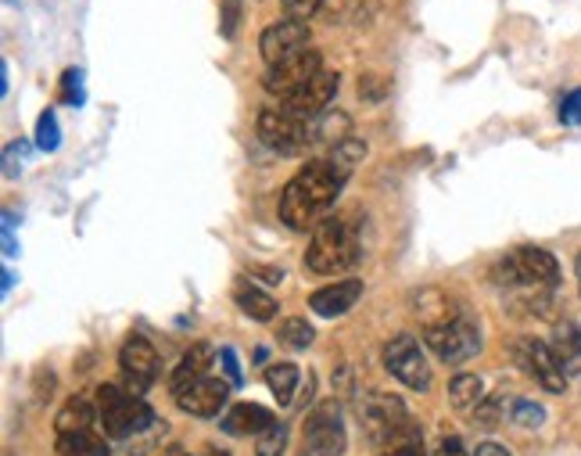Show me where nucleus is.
I'll return each mask as SVG.
<instances>
[{
	"label": "nucleus",
	"mask_w": 581,
	"mask_h": 456,
	"mask_svg": "<svg viewBox=\"0 0 581 456\" xmlns=\"http://www.w3.org/2000/svg\"><path fill=\"white\" fill-rule=\"evenodd\" d=\"M499 273H502V281L517 284V287H557L560 284L557 255L546 249H534V245L513 249L507 260L499 263Z\"/></svg>",
	"instance_id": "39448f33"
},
{
	"label": "nucleus",
	"mask_w": 581,
	"mask_h": 456,
	"mask_svg": "<svg viewBox=\"0 0 581 456\" xmlns=\"http://www.w3.org/2000/svg\"><path fill=\"white\" fill-rule=\"evenodd\" d=\"M359 263V237L345 220L327 216L324 223L313 231L309 252H305V266L319 277H334V273H345Z\"/></svg>",
	"instance_id": "f03ea898"
},
{
	"label": "nucleus",
	"mask_w": 581,
	"mask_h": 456,
	"mask_svg": "<svg viewBox=\"0 0 581 456\" xmlns=\"http://www.w3.org/2000/svg\"><path fill=\"white\" fill-rule=\"evenodd\" d=\"M513 359L528 377H534L546 392H563L568 388V371L560 367L553 345L539 338H517L513 342Z\"/></svg>",
	"instance_id": "423d86ee"
},
{
	"label": "nucleus",
	"mask_w": 581,
	"mask_h": 456,
	"mask_svg": "<svg viewBox=\"0 0 581 456\" xmlns=\"http://www.w3.org/2000/svg\"><path fill=\"white\" fill-rule=\"evenodd\" d=\"M309 48V26L305 22H290V19H281L263 29V37H258V51H263L266 65H277L284 58L298 54Z\"/></svg>",
	"instance_id": "ddd939ff"
},
{
	"label": "nucleus",
	"mask_w": 581,
	"mask_h": 456,
	"mask_svg": "<svg viewBox=\"0 0 581 456\" xmlns=\"http://www.w3.org/2000/svg\"><path fill=\"white\" fill-rule=\"evenodd\" d=\"M348 133H351V119L345 112H324L319 119H313L309 123V136H313V144H330V148H338L348 141Z\"/></svg>",
	"instance_id": "5701e85b"
},
{
	"label": "nucleus",
	"mask_w": 581,
	"mask_h": 456,
	"mask_svg": "<svg viewBox=\"0 0 581 456\" xmlns=\"http://www.w3.org/2000/svg\"><path fill=\"white\" fill-rule=\"evenodd\" d=\"M277 338L287 345V348H309L316 331L313 324H305V316H287V321L277 324Z\"/></svg>",
	"instance_id": "bb28decb"
},
{
	"label": "nucleus",
	"mask_w": 581,
	"mask_h": 456,
	"mask_svg": "<svg viewBox=\"0 0 581 456\" xmlns=\"http://www.w3.org/2000/svg\"><path fill=\"white\" fill-rule=\"evenodd\" d=\"M435 456H467V449H463L460 438H446V443L438 446V453H435Z\"/></svg>",
	"instance_id": "c9c22d12"
},
{
	"label": "nucleus",
	"mask_w": 581,
	"mask_h": 456,
	"mask_svg": "<svg viewBox=\"0 0 581 456\" xmlns=\"http://www.w3.org/2000/svg\"><path fill=\"white\" fill-rule=\"evenodd\" d=\"M273 424H277L273 409L255 406V403H237L231 414L223 417V432L226 435H263Z\"/></svg>",
	"instance_id": "a211bd4d"
},
{
	"label": "nucleus",
	"mask_w": 581,
	"mask_h": 456,
	"mask_svg": "<svg viewBox=\"0 0 581 456\" xmlns=\"http://www.w3.org/2000/svg\"><path fill=\"white\" fill-rule=\"evenodd\" d=\"M170 456H191V453H183V449H173Z\"/></svg>",
	"instance_id": "79ce46f5"
},
{
	"label": "nucleus",
	"mask_w": 581,
	"mask_h": 456,
	"mask_svg": "<svg viewBox=\"0 0 581 456\" xmlns=\"http://www.w3.org/2000/svg\"><path fill=\"white\" fill-rule=\"evenodd\" d=\"M377 456H427L424 453V435L417 424H406V428H399L391 438H385L377 449Z\"/></svg>",
	"instance_id": "393cba45"
},
{
	"label": "nucleus",
	"mask_w": 581,
	"mask_h": 456,
	"mask_svg": "<svg viewBox=\"0 0 581 456\" xmlns=\"http://www.w3.org/2000/svg\"><path fill=\"white\" fill-rule=\"evenodd\" d=\"M359 298H363V281L348 277V281L327 284V287H319V292H313L309 310L316 316H327V321H334V316H345Z\"/></svg>",
	"instance_id": "dca6fc26"
},
{
	"label": "nucleus",
	"mask_w": 581,
	"mask_h": 456,
	"mask_svg": "<svg viewBox=\"0 0 581 456\" xmlns=\"http://www.w3.org/2000/svg\"><path fill=\"white\" fill-rule=\"evenodd\" d=\"M94 417H98V406L90 403V399H83V395H75V399H69L65 406H61L54 428H58V435L86 432V428H94Z\"/></svg>",
	"instance_id": "4be33fe9"
},
{
	"label": "nucleus",
	"mask_w": 581,
	"mask_h": 456,
	"mask_svg": "<svg viewBox=\"0 0 581 456\" xmlns=\"http://www.w3.org/2000/svg\"><path fill=\"white\" fill-rule=\"evenodd\" d=\"M14 226L11 223H4V255H8V260H14V255H19V245H14Z\"/></svg>",
	"instance_id": "4c0bfd02"
},
{
	"label": "nucleus",
	"mask_w": 581,
	"mask_h": 456,
	"mask_svg": "<svg viewBox=\"0 0 581 456\" xmlns=\"http://www.w3.org/2000/svg\"><path fill=\"white\" fill-rule=\"evenodd\" d=\"M258 136H263L266 148L281 151V155H298V151H305V144H313L309 123H302V119L284 109H266L258 115Z\"/></svg>",
	"instance_id": "9d476101"
},
{
	"label": "nucleus",
	"mask_w": 581,
	"mask_h": 456,
	"mask_svg": "<svg viewBox=\"0 0 581 456\" xmlns=\"http://www.w3.org/2000/svg\"><path fill=\"white\" fill-rule=\"evenodd\" d=\"M345 453V424L338 406L327 403L305 420V446L302 456H342Z\"/></svg>",
	"instance_id": "9b49d317"
},
{
	"label": "nucleus",
	"mask_w": 581,
	"mask_h": 456,
	"mask_svg": "<svg viewBox=\"0 0 581 456\" xmlns=\"http://www.w3.org/2000/svg\"><path fill=\"white\" fill-rule=\"evenodd\" d=\"M234 302L241 306V313H248L252 321H258V324H269L273 316L281 313V306H277V298L273 295H266L263 287H255V284H237L234 287Z\"/></svg>",
	"instance_id": "6ab92c4d"
},
{
	"label": "nucleus",
	"mask_w": 581,
	"mask_h": 456,
	"mask_svg": "<svg viewBox=\"0 0 581 456\" xmlns=\"http://www.w3.org/2000/svg\"><path fill=\"white\" fill-rule=\"evenodd\" d=\"M553 353H557V359H560V367L568 371V377L571 374H581V327H574V324H557V331H553Z\"/></svg>",
	"instance_id": "aec40b11"
},
{
	"label": "nucleus",
	"mask_w": 581,
	"mask_h": 456,
	"mask_svg": "<svg viewBox=\"0 0 581 456\" xmlns=\"http://www.w3.org/2000/svg\"><path fill=\"white\" fill-rule=\"evenodd\" d=\"M348 165H342L334 155L305 162V170H298L287 180V188L281 194V220L290 231H316L327 220V209L334 205V197L342 194L348 180Z\"/></svg>",
	"instance_id": "f257e3e1"
},
{
	"label": "nucleus",
	"mask_w": 581,
	"mask_h": 456,
	"mask_svg": "<svg viewBox=\"0 0 581 456\" xmlns=\"http://www.w3.org/2000/svg\"><path fill=\"white\" fill-rule=\"evenodd\" d=\"M61 101L72 104V109H83V69H65V75H61Z\"/></svg>",
	"instance_id": "7c9ffc66"
},
{
	"label": "nucleus",
	"mask_w": 581,
	"mask_h": 456,
	"mask_svg": "<svg viewBox=\"0 0 581 456\" xmlns=\"http://www.w3.org/2000/svg\"><path fill=\"white\" fill-rule=\"evenodd\" d=\"M58 453L61 456H109V443L98 432H69L58 435Z\"/></svg>",
	"instance_id": "b1692460"
},
{
	"label": "nucleus",
	"mask_w": 581,
	"mask_h": 456,
	"mask_svg": "<svg viewBox=\"0 0 581 456\" xmlns=\"http://www.w3.org/2000/svg\"><path fill=\"white\" fill-rule=\"evenodd\" d=\"M510 420L517 424V428H542L546 409L539 403H531V399H513L510 403Z\"/></svg>",
	"instance_id": "cd10ccee"
},
{
	"label": "nucleus",
	"mask_w": 581,
	"mask_h": 456,
	"mask_svg": "<svg viewBox=\"0 0 581 456\" xmlns=\"http://www.w3.org/2000/svg\"><path fill=\"white\" fill-rule=\"evenodd\" d=\"M58 144H61V126H58V115L48 109L37 123V148L40 151H58Z\"/></svg>",
	"instance_id": "c756f323"
},
{
	"label": "nucleus",
	"mask_w": 581,
	"mask_h": 456,
	"mask_svg": "<svg viewBox=\"0 0 581 456\" xmlns=\"http://www.w3.org/2000/svg\"><path fill=\"white\" fill-rule=\"evenodd\" d=\"M449 399L460 414H478V406L485 403V382L478 374H456L449 382Z\"/></svg>",
	"instance_id": "412c9836"
},
{
	"label": "nucleus",
	"mask_w": 581,
	"mask_h": 456,
	"mask_svg": "<svg viewBox=\"0 0 581 456\" xmlns=\"http://www.w3.org/2000/svg\"><path fill=\"white\" fill-rule=\"evenodd\" d=\"M231 382H223V377H202V382H194L183 395H176V403L183 414L191 417H216L220 409L226 406V395H231Z\"/></svg>",
	"instance_id": "2eb2a0df"
},
{
	"label": "nucleus",
	"mask_w": 581,
	"mask_h": 456,
	"mask_svg": "<svg viewBox=\"0 0 581 456\" xmlns=\"http://www.w3.org/2000/svg\"><path fill=\"white\" fill-rule=\"evenodd\" d=\"M316 72H324V54H319L316 48H305L298 54L284 58V62L269 65L266 75H263V87L277 98H290L295 90H302L305 83H309Z\"/></svg>",
	"instance_id": "6e6552de"
},
{
	"label": "nucleus",
	"mask_w": 581,
	"mask_h": 456,
	"mask_svg": "<svg viewBox=\"0 0 581 456\" xmlns=\"http://www.w3.org/2000/svg\"><path fill=\"white\" fill-rule=\"evenodd\" d=\"M208 456H231V453H226V449H208Z\"/></svg>",
	"instance_id": "a19ab883"
},
{
	"label": "nucleus",
	"mask_w": 581,
	"mask_h": 456,
	"mask_svg": "<svg viewBox=\"0 0 581 456\" xmlns=\"http://www.w3.org/2000/svg\"><path fill=\"white\" fill-rule=\"evenodd\" d=\"M98 417H101V428L109 438H130V435H141L144 428L155 424V414L151 406L119 385H101L98 388Z\"/></svg>",
	"instance_id": "7ed1b4c3"
},
{
	"label": "nucleus",
	"mask_w": 581,
	"mask_h": 456,
	"mask_svg": "<svg viewBox=\"0 0 581 456\" xmlns=\"http://www.w3.org/2000/svg\"><path fill=\"white\" fill-rule=\"evenodd\" d=\"M212 359H216V348H212L208 342L191 345V353L183 356V359H180V367L173 371V382H170L173 395H183V392H187L194 382H202V377H208Z\"/></svg>",
	"instance_id": "f3484780"
},
{
	"label": "nucleus",
	"mask_w": 581,
	"mask_h": 456,
	"mask_svg": "<svg viewBox=\"0 0 581 456\" xmlns=\"http://www.w3.org/2000/svg\"><path fill=\"white\" fill-rule=\"evenodd\" d=\"M26 159H29V144L26 141H11L8 148H4V176H19L22 173V165H26Z\"/></svg>",
	"instance_id": "473e14b6"
},
{
	"label": "nucleus",
	"mask_w": 581,
	"mask_h": 456,
	"mask_svg": "<svg viewBox=\"0 0 581 456\" xmlns=\"http://www.w3.org/2000/svg\"><path fill=\"white\" fill-rule=\"evenodd\" d=\"M327 0H281V11H284V19H290V22H305L309 26V19L313 14L324 8Z\"/></svg>",
	"instance_id": "2f4dec72"
},
{
	"label": "nucleus",
	"mask_w": 581,
	"mask_h": 456,
	"mask_svg": "<svg viewBox=\"0 0 581 456\" xmlns=\"http://www.w3.org/2000/svg\"><path fill=\"white\" fill-rule=\"evenodd\" d=\"M473 456H513V453L507 446H499V443H481Z\"/></svg>",
	"instance_id": "e433bc0d"
},
{
	"label": "nucleus",
	"mask_w": 581,
	"mask_h": 456,
	"mask_svg": "<svg viewBox=\"0 0 581 456\" xmlns=\"http://www.w3.org/2000/svg\"><path fill=\"white\" fill-rule=\"evenodd\" d=\"M266 385L273 395H277V403L287 406L290 399H295V388H298V367L295 363H273V367L266 371Z\"/></svg>",
	"instance_id": "a878e982"
},
{
	"label": "nucleus",
	"mask_w": 581,
	"mask_h": 456,
	"mask_svg": "<svg viewBox=\"0 0 581 456\" xmlns=\"http://www.w3.org/2000/svg\"><path fill=\"white\" fill-rule=\"evenodd\" d=\"M363 424L370 428V438L380 446L385 438H391L399 428H406L409 414H406V406L395 399V395L374 392L370 399H363Z\"/></svg>",
	"instance_id": "4468645a"
},
{
	"label": "nucleus",
	"mask_w": 581,
	"mask_h": 456,
	"mask_svg": "<svg viewBox=\"0 0 581 456\" xmlns=\"http://www.w3.org/2000/svg\"><path fill=\"white\" fill-rule=\"evenodd\" d=\"M220 359H223V377L231 385H241V367H237V356L234 348H220Z\"/></svg>",
	"instance_id": "f704fd0d"
},
{
	"label": "nucleus",
	"mask_w": 581,
	"mask_h": 456,
	"mask_svg": "<svg viewBox=\"0 0 581 456\" xmlns=\"http://www.w3.org/2000/svg\"><path fill=\"white\" fill-rule=\"evenodd\" d=\"M424 342L441 363H449V367H460V363H467L470 356L481 353V331L473 327V321L463 313H456L452 321L427 324Z\"/></svg>",
	"instance_id": "20e7f679"
},
{
	"label": "nucleus",
	"mask_w": 581,
	"mask_h": 456,
	"mask_svg": "<svg viewBox=\"0 0 581 456\" xmlns=\"http://www.w3.org/2000/svg\"><path fill=\"white\" fill-rule=\"evenodd\" d=\"M119 371L126 377V392L133 395H144L151 385L159 382V353L144 334H130L122 342V353H119Z\"/></svg>",
	"instance_id": "1a4fd4ad"
},
{
	"label": "nucleus",
	"mask_w": 581,
	"mask_h": 456,
	"mask_svg": "<svg viewBox=\"0 0 581 456\" xmlns=\"http://www.w3.org/2000/svg\"><path fill=\"white\" fill-rule=\"evenodd\" d=\"M338 83H342L338 72H330V69L316 72L302 90H295L290 98H284V112L302 119V123H313V119H319L327 112V104L334 101V94H338Z\"/></svg>",
	"instance_id": "f8f14e48"
},
{
	"label": "nucleus",
	"mask_w": 581,
	"mask_h": 456,
	"mask_svg": "<svg viewBox=\"0 0 581 456\" xmlns=\"http://www.w3.org/2000/svg\"><path fill=\"white\" fill-rule=\"evenodd\" d=\"M385 367L391 371L395 382H402L412 392H427L431 388V367H427V356L417 338L399 334L385 345Z\"/></svg>",
	"instance_id": "0eeeda50"
},
{
	"label": "nucleus",
	"mask_w": 581,
	"mask_h": 456,
	"mask_svg": "<svg viewBox=\"0 0 581 456\" xmlns=\"http://www.w3.org/2000/svg\"><path fill=\"white\" fill-rule=\"evenodd\" d=\"M11 287H14V273H11V270H4V295L11 292Z\"/></svg>",
	"instance_id": "58836bf2"
},
{
	"label": "nucleus",
	"mask_w": 581,
	"mask_h": 456,
	"mask_svg": "<svg viewBox=\"0 0 581 456\" xmlns=\"http://www.w3.org/2000/svg\"><path fill=\"white\" fill-rule=\"evenodd\" d=\"M287 449V424H273L263 435H255V456H281Z\"/></svg>",
	"instance_id": "c85d7f7f"
},
{
	"label": "nucleus",
	"mask_w": 581,
	"mask_h": 456,
	"mask_svg": "<svg viewBox=\"0 0 581 456\" xmlns=\"http://www.w3.org/2000/svg\"><path fill=\"white\" fill-rule=\"evenodd\" d=\"M574 273H578V292H581V252H578V260H574Z\"/></svg>",
	"instance_id": "ea45409f"
},
{
	"label": "nucleus",
	"mask_w": 581,
	"mask_h": 456,
	"mask_svg": "<svg viewBox=\"0 0 581 456\" xmlns=\"http://www.w3.org/2000/svg\"><path fill=\"white\" fill-rule=\"evenodd\" d=\"M560 123L563 126H581V90H571L560 104Z\"/></svg>",
	"instance_id": "72a5a7b5"
}]
</instances>
